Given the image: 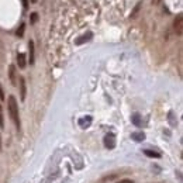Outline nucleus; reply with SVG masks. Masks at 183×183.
I'll list each match as a JSON object with an SVG mask.
<instances>
[{
  "label": "nucleus",
  "mask_w": 183,
  "mask_h": 183,
  "mask_svg": "<svg viewBox=\"0 0 183 183\" xmlns=\"http://www.w3.org/2000/svg\"><path fill=\"white\" fill-rule=\"evenodd\" d=\"M9 113H10L11 120L16 123L17 128H20V116H18V104L14 96L9 97Z\"/></svg>",
  "instance_id": "obj_1"
},
{
  "label": "nucleus",
  "mask_w": 183,
  "mask_h": 183,
  "mask_svg": "<svg viewBox=\"0 0 183 183\" xmlns=\"http://www.w3.org/2000/svg\"><path fill=\"white\" fill-rule=\"evenodd\" d=\"M175 31L178 32L179 35H182V32H183V16L182 14H178L176 18H175Z\"/></svg>",
  "instance_id": "obj_2"
},
{
  "label": "nucleus",
  "mask_w": 183,
  "mask_h": 183,
  "mask_svg": "<svg viewBox=\"0 0 183 183\" xmlns=\"http://www.w3.org/2000/svg\"><path fill=\"white\" fill-rule=\"evenodd\" d=\"M104 145L108 149H113L116 146V137H114V134H107L104 137Z\"/></svg>",
  "instance_id": "obj_3"
},
{
  "label": "nucleus",
  "mask_w": 183,
  "mask_h": 183,
  "mask_svg": "<svg viewBox=\"0 0 183 183\" xmlns=\"http://www.w3.org/2000/svg\"><path fill=\"white\" fill-rule=\"evenodd\" d=\"M9 76H10V82L13 86H17V78H16V66L14 65H10L9 68Z\"/></svg>",
  "instance_id": "obj_4"
},
{
  "label": "nucleus",
  "mask_w": 183,
  "mask_h": 183,
  "mask_svg": "<svg viewBox=\"0 0 183 183\" xmlns=\"http://www.w3.org/2000/svg\"><path fill=\"white\" fill-rule=\"evenodd\" d=\"M20 96H21V100H26V94H27V87H26V81L24 78H20Z\"/></svg>",
  "instance_id": "obj_5"
},
{
  "label": "nucleus",
  "mask_w": 183,
  "mask_h": 183,
  "mask_svg": "<svg viewBox=\"0 0 183 183\" xmlns=\"http://www.w3.org/2000/svg\"><path fill=\"white\" fill-rule=\"evenodd\" d=\"M91 124V117L90 116H86V117H83V119L79 120V125H81V128H87V127H90Z\"/></svg>",
  "instance_id": "obj_6"
},
{
  "label": "nucleus",
  "mask_w": 183,
  "mask_h": 183,
  "mask_svg": "<svg viewBox=\"0 0 183 183\" xmlns=\"http://www.w3.org/2000/svg\"><path fill=\"white\" fill-rule=\"evenodd\" d=\"M17 64H18V68L24 69L26 65H27V61H26V54H18L17 55Z\"/></svg>",
  "instance_id": "obj_7"
},
{
  "label": "nucleus",
  "mask_w": 183,
  "mask_h": 183,
  "mask_svg": "<svg viewBox=\"0 0 183 183\" xmlns=\"http://www.w3.org/2000/svg\"><path fill=\"white\" fill-rule=\"evenodd\" d=\"M131 138L137 142H142V141L145 140V134L142 132V131H138V132H132L131 134Z\"/></svg>",
  "instance_id": "obj_8"
},
{
  "label": "nucleus",
  "mask_w": 183,
  "mask_h": 183,
  "mask_svg": "<svg viewBox=\"0 0 183 183\" xmlns=\"http://www.w3.org/2000/svg\"><path fill=\"white\" fill-rule=\"evenodd\" d=\"M91 37H93V34H91V32H87V34H85V35H82V37L78 38V40H76V44H78V45H81V44L89 41Z\"/></svg>",
  "instance_id": "obj_9"
},
{
  "label": "nucleus",
  "mask_w": 183,
  "mask_h": 183,
  "mask_svg": "<svg viewBox=\"0 0 183 183\" xmlns=\"http://www.w3.org/2000/svg\"><path fill=\"white\" fill-rule=\"evenodd\" d=\"M131 121H132V124H134L135 127H141V124H142V121H141V116L138 113L132 114V117H131Z\"/></svg>",
  "instance_id": "obj_10"
},
{
  "label": "nucleus",
  "mask_w": 183,
  "mask_h": 183,
  "mask_svg": "<svg viewBox=\"0 0 183 183\" xmlns=\"http://www.w3.org/2000/svg\"><path fill=\"white\" fill-rule=\"evenodd\" d=\"M28 49H30V65L34 64V42H28Z\"/></svg>",
  "instance_id": "obj_11"
},
{
  "label": "nucleus",
  "mask_w": 183,
  "mask_h": 183,
  "mask_svg": "<svg viewBox=\"0 0 183 183\" xmlns=\"http://www.w3.org/2000/svg\"><path fill=\"white\" fill-rule=\"evenodd\" d=\"M144 154H145L146 156H149V158H161V154H159V152L151 151V149H145Z\"/></svg>",
  "instance_id": "obj_12"
},
{
  "label": "nucleus",
  "mask_w": 183,
  "mask_h": 183,
  "mask_svg": "<svg viewBox=\"0 0 183 183\" xmlns=\"http://www.w3.org/2000/svg\"><path fill=\"white\" fill-rule=\"evenodd\" d=\"M24 30H26V24H21L20 28L17 30V35H18V37H23V35H24Z\"/></svg>",
  "instance_id": "obj_13"
},
{
  "label": "nucleus",
  "mask_w": 183,
  "mask_h": 183,
  "mask_svg": "<svg viewBox=\"0 0 183 183\" xmlns=\"http://www.w3.org/2000/svg\"><path fill=\"white\" fill-rule=\"evenodd\" d=\"M0 127H1V128L4 127V117H3V108H1V104H0Z\"/></svg>",
  "instance_id": "obj_14"
},
{
  "label": "nucleus",
  "mask_w": 183,
  "mask_h": 183,
  "mask_svg": "<svg viewBox=\"0 0 183 183\" xmlns=\"http://www.w3.org/2000/svg\"><path fill=\"white\" fill-rule=\"evenodd\" d=\"M169 123H171V125H173V127L178 124V121H175V119H173V111L169 113Z\"/></svg>",
  "instance_id": "obj_15"
},
{
  "label": "nucleus",
  "mask_w": 183,
  "mask_h": 183,
  "mask_svg": "<svg viewBox=\"0 0 183 183\" xmlns=\"http://www.w3.org/2000/svg\"><path fill=\"white\" fill-rule=\"evenodd\" d=\"M140 6H141V3H138V4L135 6V9H134V11L131 13V17H135V14L138 13V10H140Z\"/></svg>",
  "instance_id": "obj_16"
},
{
  "label": "nucleus",
  "mask_w": 183,
  "mask_h": 183,
  "mask_svg": "<svg viewBox=\"0 0 183 183\" xmlns=\"http://www.w3.org/2000/svg\"><path fill=\"white\" fill-rule=\"evenodd\" d=\"M37 20H38V14L37 13H32L31 14V23H37Z\"/></svg>",
  "instance_id": "obj_17"
},
{
  "label": "nucleus",
  "mask_w": 183,
  "mask_h": 183,
  "mask_svg": "<svg viewBox=\"0 0 183 183\" xmlns=\"http://www.w3.org/2000/svg\"><path fill=\"white\" fill-rule=\"evenodd\" d=\"M117 183H134L132 180H130V179H123V180H120V182Z\"/></svg>",
  "instance_id": "obj_18"
},
{
  "label": "nucleus",
  "mask_w": 183,
  "mask_h": 183,
  "mask_svg": "<svg viewBox=\"0 0 183 183\" xmlns=\"http://www.w3.org/2000/svg\"><path fill=\"white\" fill-rule=\"evenodd\" d=\"M0 99H1V100L4 99V93H3V89H1V86H0Z\"/></svg>",
  "instance_id": "obj_19"
},
{
  "label": "nucleus",
  "mask_w": 183,
  "mask_h": 183,
  "mask_svg": "<svg viewBox=\"0 0 183 183\" xmlns=\"http://www.w3.org/2000/svg\"><path fill=\"white\" fill-rule=\"evenodd\" d=\"M23 4H24V7L27 9L28 7V0H23Z\"/></svg>",
  "instance_id": "obj_20"
},
{
  "label": "nucleus",
  "mask_w": 183,
  "mask_h": 183,
  "mask_svg": "<svg viewBox=\"0 0 183 183\" xmlns=\"http://www.w3.org/2000/svg\"><path fill=\"white\" fill-rule=\"evenodd\" d=\"M0 145H1V144H0Z\"/></svg>",
  "instance_id": "obj_21"
}]
</instances>
